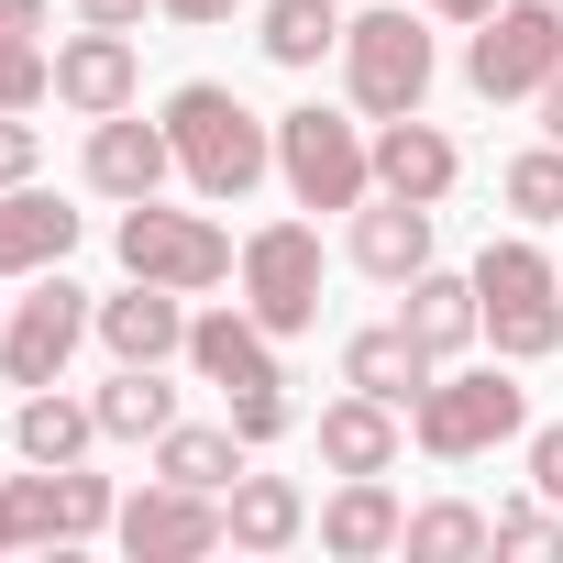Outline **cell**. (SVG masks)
I'll return each instance as SVG.
<instances>
[{
    "instance_id": "39",
    "label": "cell",
    "mask_w": 563,
    "mask_h": 563,
    "mask_svg": "<svg viewBox=\"0 0 563 563\" xmlns=\"http://www.w3.org/2000/svg\"><path fill=\"white\" fill-rule=\"evenodd\" d=\"M420 12H431V23H486L497 0H420Z\"/></svg>"
},
{
    "instance_id": "9",
    "label": "cell",
    "mask_w": 563,
    "mask_h": 563,
    "mask_svg": "<svg viewBox=\"0 0 563 563\" xmlns=\"http://www.w3.org/2000/svg\"><path fill=\"white\" fill-rule=\"evenodd\" d=\"M431 34L409 23V12H365V23H343V89H354V111L365 122H398V111H420L431 100Z\"/></svg>"
},
{
    "instance_id": "38",
    "label": "cell",
    "mask_w": 563,
    "mask_h": 563,
    "mask_svg": "<svg viewBox=\"0 0 563 563\" xmlns=\"http://www.w3.org/2000/svg\"><path fill=\"white\" fill-rule=\"evenodd\" d=\"M155 12H166V23H232L243 0H155Z\"/></svg>"
},
{
    "instance_id": "5",
    "label": "cell",
    "mask_w": 563,
    "mask_h": 563,
    "mask_svg": "<svg viewBox=\"0 0 563 563\" xmlns=\"http://www.w3.org/2000/svg\"><path fill=\"white\" fill-rule=\"evenodd\" d=\"M122 276H155V288H177V299H199V288H221V276L243 265V243L210 221V210H166V199H122Z\"/></svg>"
},
{
    "instance_id": "20",
    "label": "cell",
    "mask_w": 563,
    "mask_h": 563,
    "mask_svg": "<svg viewBox=\"0 0 563 563\" xmlns=\"http://www.w3.org/2000/svg\"><path fill=\"white\" fill-rule=\"evenodd\" d=\"M343 254H354V265L376 276V288H409V276L431 265V210H420V199H387V188H376V199L354 210V243H343Z\"/></svg>"
},
{
    "instance_id": "7",
    "label": "cell",
    "mask_w": 563,
    "mask_h": 563,
    "mask_svg": "<svg viewBox=\"0 0 563 563\" xmlns=\"http://www.w3.org/2000/svg\"><path fill=\"white\" fill-rule=\"evenodd\" d=\"M321 221H265V232H243V310L276 332V343H299L310 321H321Z\"/></svg>"
},
{
    "instance_id": "30",
    "label": "cell",
    "mask_w": 563,
    "mask_h": 563,
    "mask_svg": "<svg viewBox=\"0 0 563 563\" xmlns=\"http://www.w3.org/2000/svg\"><path fill=\"white\" fill-rule=\"evenodd\" d=\"M56 100V45L45 34H0V111H45Z\"/></svg>"
},
{
    "instance_id": "26",
    "label": "cell",
    "mask_w": 563,
    "mask_h": 563,
    "mask_svg": "<svg viewBox=\"0 0 563 563\" xmlns=\"http://www.w3.org/2000/svg\"><path fill=\"white\" fill-rule=\"evenodd\" d=\"M89 409H100V442H155L177 420V387H166V365H111V387Z\"/></svg>"
},
{
    "instance_id": "34",
    "label": "cell",
    "mask_w": 563,
    "mask_h": 563,
    "mask_svg": "<svg viewBox=\"0 0 563 563\" xmlns=\"http://www.w3.org/2000/svg\"><path fill=\"white\" fill-rule=\"evenodd\" d=\"M530 486L563 508V420H541V431H530Z\"/></svg>"
},
{
    "instance_id": "27",
    "label": "cell",
    "mask_w": 563,
    "mask_h": 563,
    "mask_svg": "<svg viewBox=\"0 0 563 563\" xmlns=\"http://www.w3.org/2000/svg\"><path fill=\"white\" fill-rule=\"evenodd\" d=\"M254 45L288 67V78H310L321 56H343V12H332V0H265V34Z\"/></svg>"
},
{
    "instance_id": "37",
    "label": "cell",
    "mask_w": 563,
    "mask_h": 563,
    "mask_svg": "<svg viewBox=\"0 0 563 563\" xmlns=\"http://www.w3.org/2000/svg\"><path fill=\"white\" fill-rule=\"evenodd\" d=\"M56 23V0H0V34H45Z\"/></svg>"
},
{
    "instance_id": "17",
    "label": "cell",
    "mask_w": 563,
    "mask_h": 563,
    "mask_svg": "<svg viewBox=\"0 0 563 563\" xmlns=\"http://www.w3.org/2000/svg\"><path fill=\"white\" fill-rule=\"evenodd\" d=\"M398 332H409L431 365H453L464 343H486V299H475V276H442V265H420L409 288H398Z\"/></svg>"
},
{
    "instance_id": "22",
    "label": "cell",
    "mask_w": 563,
    "mask_h": 563,
    "mask_svg": "<svg viewBox=\"0 0 563 563\" xmlns=\"http://www.w3.org/2000/svg\"><path fill=\"white\" fill-rule=\"evenodd\" d=\"M221 530H232V552H288V541H310V497L288 486V475H232V497H221Z\"/></svg>"
},
{
    "instance_id": "29",
    "label": "cell",
    "mask_w": 563,
    "mask_h": 563,
    "mask_svg": "<svg viewBox=\"0 0 563 563\" xmlns=\"http://www.w3.org/2000/svg\"><path fill=\"white\" fill-rule=\"evenodd\" d=\"M497 199H508L519 221H563V144L541 133L530 155H508V177H497Z\"/></svg>"
},
{
    "instance_id": "10",
    "label": "cell",
    "mask_w": 563,
    "mask_h": 563,
    "mask_svg": "<svg viewBox=\"0 0 563 563\" xmlns=\"http://www.w3.org/2000/svg\"><path fill=\"white\" fill-rule=\"evenodd\" d=\"M111 541H122L133 563H199V552H221L232 530H221V497H210V486H177V475H155L144 497H122Z\"/></svg>"
},
{
    "instance_id": "28",
    "label": "cell",
    "mask_w": 563,
    "mask_h": 563,
    "mask_svg": "<svg viewBox=\"0 0 563 563\" xmlns=\"http://www.w3.org/2000/svg\"><path fill=\"white\" fill-rule=\"evenodd\" d=\"M398 552H409V563H464V552H497V519L464 508V497H431V508H409Z\"/></svg>"
},
{
    "instance_id": "14",
    "label": "cell",
    "mask_w": 563,
    "mask_h": 563,
    "mask_svg": "<svg viewBox=\"0 0 563 563\" xmlns=\"http://www.w3.org/2000/svg\"><path fill=\"white\" fill-rule=\"evenodd\" d=\"M100 343H111V365H188V299L133 276L122 299H100Z\"/></svg>"
},
{
    "instance_id": "1",
    "label": "cell",
    "mask_w": 563,
    "mask_h": 563,
    "mask_svg": "<svg viewBox=\"0 0 563 563\" xmlns=\"http://www.w3.org/2000/svg\"><path fill=\"white\" fill-rule=\"evenodd\" d=\"M166 144H177V177L199 188V199H254L265 177H276V122H254L221 78H188V89H166Z\"/></svg>"
},
{
    "instance_id": "31",
    "label": "cell",
    "mask_w": 563,
    "mask_h": 563,
    "mask_svg": "<svg viewBox=\"0 0 563 563\" xmlns=\"http://www.w3.org/2000/svg\"><path fill=\"white\" fill-rule=\"evenodd\" d=\"M497 552H563V508L530 486V497H508L497 508Z\"/></svg>"
},
{
    "instance_id": "3",
    "label": "cell",
    "mask_w": 563,
    "mask_h": 563,
    "mask_svg": "<svg viewBox=\"0 0 563 563\" xmlns=\"http://www.w3.org/2000/svg\"><path fill=\"white\" fill-rule=\"evenodd\" d=\"M475 299H486V343L508 365H541L563 354V265L530 243V232H497L475 254Z\"/></svg>"
},
{
    "instance_id": "33",
    "label": "cell",
    "mask_w": 563,
    "mask_h": 563,
    "mask_svg": "<svg viewBox=\"0 0 563 563\" xmlns=\"http://www.w3.org/2000/svg\"><path fill=\"white\" fill-rule=\"evenodd\" d=\"M45 166V133H34V111H0V188H23Z\"/></svg>"
},
{
    "instance_id": "36",
    "label": "cell",
    "mask_w": 563,
    "mask_h": 563,
    "mask_svg": "<svg viewBox=\"0 0 563 563\" xmlns=\"http://www.w3.org/2000/svg\"><path fill=\"white\" fill-rule=\"evenodd\" d=\"M34 530H23V475H0V552H23Z\"/></svg>"
},
{
    "instance_id": "11",
    "label": "cell",
    "mask_w": 563,
    "mask_h": 563,
    "mask_svg": "<svg viewBox=\"0 0 563 563\" xmlns=\"http://www.w3.org/2000/svg\"><path fill=\"white\" fill-rule=\"evenodd\" d=\"M56 100H67L78 122H111V111H133V100H144V56H133V34H111V23H78V34L56 45Z\"/></svg>"
},
{
    "instance_id": "8",
    "label": "cell",
    "mask_w": 563,
    "mask_h": 563,
    "mask_svg": "<svg viewBox=\"0 0 563 563\" xmlns=\"http://www.w3.org/2000/svg\"><path fill=\"white\" fill-rule=\"evenodd\" d=\"M563 67V0H497L464 45V89L475 100H541Z\"/></svg>"
},
{
    "instance_id": "35",
    "label": "cell",
    "mask_w": 563,
    "mask_h": 563,
    "mask_svg": "<svg viewBox=\"0 0 563 563\" xmlns=\"http://www.w3.org/2000/svg\"><path fill=\"white\" fill-rule=\"evenodd\" d=\"M155 0H78V23H111V34H144Z\"/></svg>"
},
{
    "instance_id": "13",
    "label": "cell",
    "mask_w": 563,
    "mask_h": 563,
    "mask_svg": "<svg viewBox=\"0 0 563 563\" xmlns=\"http://www.w3.org/2000/svg\"><path fill=\"white\" fill-rule=\"evenodd\" d=\"M111 519H122L111 475H89V464H34V475H23V530H34V541L78 552V541H100Z\"/></svg>"
},
{
    "instance_id": "21",
    "label": "cell",
    "mask_w": 563,
    "mask_h": 563,
    "mask_svg": "<svg viewBox=\"0 0 563 563\" xmlns=\"http://www.w3.org/2000/svg\"><path fill=\"white\" fill-rule=\"evenodd\" d=\"M398 453H409V409H387V398H365V387L321 409V464H332V475H387Z\"/></svg>"
},
{
    "instance_id": "40",
    "label": "cell",
    "mask_w": 563,
    "mask_h": 563,
    "mask_svg": "<svg viewBox=\"0 0 563 563\" xmlns=\"http://www.w3.org/2000/svg\"><path fill=\"white\" fill-rule=\"evenodd\" d=\"M541 133L563 144V67H552V89H541Z\"/></svg>"
},
{
    "instance_id": "2",
    "label": "cell",
    "mask_w": 563,
    "mask_h": 563,
    "mask_svg": "<svg viewBox=\"0 0 563 563\" xmlns=\"http://www.w3.org/2000/svg\"><path fill=\"white\" fill-rule=\"evenodd\" d=\"M519 431H530V387H519L508 354H497V365H464V376H431L420 409H409V442H420L431 464H475V453H497V442H519Z\"/></svg>"
},
{
    "instance_id": "41",
    "label": "cell",
    "mask_w": 563,
    "mask_h": 563,
    "mask_svg": "<svg viewBox=\"0 0 563 563\" xmlns=\"http://www.w3.org/2000/svg\"><path fill=\"white\" fill-rule=\"evenodd\" d=\"M0 321H12V299H0Z\"/></svg>"
},
{
    "instance_id": "25",
    "label": "cell",
    "mask_w": 563,
    "mask_h": 563,
    "mask_svg": "<svg viewBox=\"0 0 563 563\" xmlns=\"http://www.w3.org/2000/svg\"><path fill=\"white\" fill-rule=\"evenodd\" d=\"M155 475H177V486H210V497H232V475H243V431L221 420H166L155 431Z\"/></svg>"
},
{
    "instance_id": "32",
    "label": "cell",
    "mask_w": 563,
    "mask_h": 563,
    "mask_svg": "<svg viewBox=\"0 0 563 563\" xmlns=\"http://www.w3.org/2000/svg\"><path fill=\"white\" fill-rule=\"evenodd\" d=\"M221 409H232L243 453H265V442H288V387H254V398H221Z\"/></svg>"
},
{
    "instance_id": "23",
    "label": "cell",
    "mask_w": 563,
    "mask_h": 563,
    "mask_svg": "<svg viewBox=\"0 0 563 563\" xmlns=\"http://www.w3.org/2000/svg\"><path fill=\"white\" fill-rule=\"evenodd\" d=\"M89 442H100V409L67 398V376L56 387H23V409H12V453L23 464H89Z\"/></svg>"
},
{
    "instance_id": "6",
    "label": "cell",
    "mask_w": 563,
    "mask_h": 563,
    "mask_svg": "<svg viewBox=\"0 0 563 563\" xmlns=\"http://www.w3.org/2000/svg\"><path fill=\"white\" fill-rule=\"evenodd\" d=\"M89 332H100V299L67 288V265H45V276H23L12 321H0V376H12V387H56Z\"/></svg>"
},
{
    "instance_id": "12",
    "label": "cell",
    "mask_w": 563,
    "mask_h": 563,
    "mask_svg": "<svg viewBox=\"0 0 563 563\" xmlns=\"http://www.w3.org/2000/svg\"><path fill=\"white\" fill-rule=\"evenodd\" d=\"M188 365H199V387H221V398L288 387V376H276V332H265L254 310H188Z\"/></svg>"
},
{
    "instance_id": "4",
    "label": "cell",
    "mask_w": 563,
    "mask_h": 563,
    "mask_svg": "<svg viewBox=\"0 0 563 563\" xmlns=\"http://www.w3.org/2000/svg\"><path fill=\"white\" fill-rule=\"evenodd\" d=\"M276 177L299 210H365L376 199V133L354 111H276Z\"/></svg>"
},
{
    "instance_id": "16",
    "label": "cell",
    "mask_w": 563,
    "mask_h": 563,
    "mask_svg": "<svg viewBox=\"0 0 563 563\" xmlns=\"http://www.w3.org/2000/svg\"><path fill=\"white\" fill-rule=\"evenodd\" d=\"M453 177H464V155H453V133H442V122H420V111L376 122V188H387V199L442 210V199H453Z\"/></svg>"
},
{
    "instance_id": "19",
    "label": "cell",
    "mask_w": 563,
    "mask_h": 563,
    "mask_svg": "<svg viewBox=\"0 0 563 563\" xmlns=\"http://www.w3.org/2000/svg\"><path fill=\"white\" fill-rule=\"evenodd\" d=\"M78 254V210L56 199V188H0V276H45V265H67Z\"/></svg>"
},
{
    "instance_id": "15",
    "label": "cell",
    "mask_w": 563,
    "mask_h": 563,
    "mask_svg": "<svg viewBox=\"0 0 563 563\" xmlns=\"http://www.w3.org/2000/svg\"><path fill=\"white\" fill-rule=\"evenodd\" d=\"M166 177H177L166 122H133V111L89 122V188H100V199H166Z\"/></svg>"
},
{
    "instance_id": "24",
    "label": "cell",
    "mask_w": 563,
    "mask_h": 563,
    "mask_svg": "<svg viewBox=\"0 0 563 563\" xmlns=\"http://www.w3.org/2000/svg\"><path fill=\"white\" fill-rule=\"evenodd\" d=\"M442 365L398 332V321H376V332H354L343 343V387H365V398H387V409H420V387H431Z\"/></svg>"
},
{
    "instance_id": "18",
    "label": "cell",
    "mask_w": 563,
    "mask_h": 563,
    "mask_svg": "<svg viewBox=\"0 0 563 563\" xmlns=\"http://www.w3.org/2000/svg\"><path fill=\"white\" fill-rule=\"evenodd\" d=\"M321 552L332 563H376V552H398V530H409V508H398V486L387 475H343L332 497H321Z\"/></svg>"
}]
</instances>
